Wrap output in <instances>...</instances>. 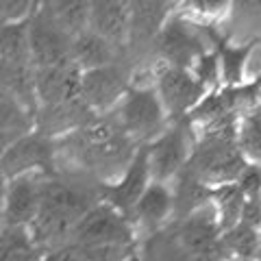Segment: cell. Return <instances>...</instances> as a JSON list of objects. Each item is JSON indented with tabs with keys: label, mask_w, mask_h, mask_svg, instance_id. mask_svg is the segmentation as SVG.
I'll return each mask as SVG.
<instances>
[{
	"label": "cell",
	"mask_w": 261,
	"mask_h": 261,
	"mask_svg": "<svg viewBox=\"0 0 261 261\" xmlns=\"http://www.w3.org/2000/svg\"><path fill=\"white\" fill-rule=\"evenodd\" d=\"M44 174H22L9 178L0 231H27L42 205Z\"/></svg>",
	"instance_id": "ba28073f"
},
{
	"label": "cell",
	"mask_w": 261,
	"mask_h": 261,
	"mask_svg": "<svg viewBox=\"0 0 261 261\" xmlns=\"http://www.w3.org/2000/svg\"><path fill=\"white\" fill-rule=\"evenodd\" d=\"M130 87L124 70L118 63L102 65L96 70L81 72L79 98L92 113H107L116 109V105L122 100Z\"/></svg>",
	"instance_id": "52a82bcc"
},
{
	"label": "cell",
	"mask_w": 261,
	"mask_h": 261,
	"mask_svg": "<svg viewBox=\"0 0 261 261\" xmlns=\"http://www.w3.org/2000/svg\"><path fill=\"white\" fill-rule=\"evenodd\" d=\"M33 83H35V100L37 109L42 107H61L81 100V70L72 61H63L50 68L33 70Z\"/></svg>",
	"instance_id": "8fae6325"
},
{
	"label": "cell",
	"mask_w": 261,
	"mask_h": 261,
	"mask_svg": "<svg viewBox=\"0 0 261 261\" xmlns=\"http://www.w3.org/2000/svg\"><path fill=\"white\" fill-rule=\"evenodd\" d=\"M172 214H174V192L166 183L150 181L144 194L140 196V200L135 202L130 218H135V222L140 226L154 231V228L166 224Z\"/></svg>",
	"instance_id": "9a60e30c"
},
{
	"label": "cell",
	"mask_w": 261,
	"mask_h": 261,
	"mask_svg": "<svg viewBox=\"0 0 261 261\" xmlns=\"http://www.w3.org/2000/svg\"><path fill=\"white\" fill-rule=\"evenodd\" d=\"M39 250L27 231H0V261H37Z\"/></svg>",
	"instance_id": "603a6c76"
},
{
	"label": "cell",
	"mask_w": 261,
	"mask_h": 261,
	"mask_svg": "<svg viewBox=\"0 0 261 261\" xmlns=\"http://www.w3.org/2000/svg\"><path fill=\"white\" fill-rule=\"evenodd\" d=\"M7 176L0 172V222H3V211H5V198H7Z\"/></svg>",
	"instance_id": "83f0119b"
},
{
	"label": "cell",
	"mask_w": 261,
	"mask_h": 261,
	"mask_svg": "<svg viewBox=\"0 0 261 261\" xmlns=\"http://www.w3.org/2000/svg\"><path fill=\"white\" fill-rule=\"evenodd\" d=\"M159 50L166 57V65H176V68H187L198 59L200 55H205L202 50L200 37L192 31L190 24H183L181 20H168L163 22V27L159 29Z\"/></svg>",
	"instance_id": "7c38bea8"
},
{
	"label": "cell",
	"mask_w": 261,
	"mask_h": 261,
	"mask_svg": "<svg viewBox=\"0 0 261 261\" xmlns=\"http://www.w3.org/2000/svg\"><path fill=\"white\" fill-rule=\"evenodd\" d=\"M113 122L128 140H154L166 130L168 116L152 85H130L116 105Z\"/></svg>",
	"instance_id": "7a4b0ae2"
},
{
	"label": "cell",
	"mask_w": 261,
	"mask_h": 261,
	"mask_svg": "<svg viewBox=\"0 0 261 261\" xmlns=\"http://www.w3.org/2000/svg\"><path fill=\"white\" fill-rule=\"evenodd\" d=\"M55 166L53 140L37 130L22 135L0 152V172L9 178L22 174H44L50 176Z\"/></svg>",
	"instance_id": "5b68a950"
},
{
	"label": "cell",
	"mask_w": 261,
	"mask_h": 261,
	"mask_svg": "<svg viewBox=\"0 0 261 261\" xmlns=\"http://www.w3.org/2000/svg\"><path fill=\"white\" fill-rule=\"evenodd\" d=\"M190 7H194V9H190L196 18H218L220 13H222L224 5L220 3H192Z\"/></svg>",
	"instance_id": "484cf974"
},
{
	"label": "cell",
	"mask_w": 261,
	"mask_h": 261,
	"mask_svg": "<svg viewBox=\"0 0 261 261\" xmlns=\"http://www.w3.org/2000/svg\"><path fill=\"white\" fill-rule=\"evenodd\" d=\"M218 248L226 250L228 259H259V228L246 222H238L220 235Z\"/></svg>",
	"instance_id": "44dd1931"
},
{
	"label": "cell",
	"mask_w": 261,
	"mask_h": 261,
	"mask_svg": "<svg viewBox=\"0 0 261 261\" xmlns=\"http://www.w3.org/2000/svg\"><path fill=\"white\" fill-rule=\"evenodd\" d=\"M116 53L118 48H113L109 42H105L102 37H98L92 31H83L76 37H72L70 59L81 72L116 63Z\"/></svg>",
	"instance_id": "e0dca14e"
},
{
	"label": "cell",
	"mask_w": 261,
	"mask_h": 261,
	"mask_svg": "<svg viewBox=\"0 0 261 261\" xmlns=\"http://www.w3.org/2000/svg\"><path fill=\"white\" fill-rule=\"evenodd\" d=\"M133 240V224L107 202H96L76 222L70 244L94 250H122Z\"/></svg>",
	"instance_id": "3957f363"
},
{
	"label": "cell",
	"mask_w": 261,
	"mask_h": 261,
	"mask_svg": "<svg viewBox=\"0 0 261 261\" xmlns=\"http://www.w3.org/2000/svg\"><path fill=\"white\" fill-rule=\"evenodd\" d=\"M220 235L222 231H220L214 205L205 202L185 216L181 231H178V250H185V255L216 250Z\"/></svg>",
	"instance_id": "4fadbf2b"
},
{
	"label": "cell",
	"mask_w": 261,
	"mask_h": 261,
	"mask_svg": "<svg viewBox=\"0 0 261 261\" xmlns=\"http://www.w3.org/2000/svg\"><path fill=\"white\" fill-rule=\"evenodd\" d=\"M192 148V133L187 124H183V120L172 126H166L163 133H159L144 146L150 181L168 185L172 178H176L185 170Z\"/></svg>",
	"instance_id": "277c9868"
},
{
	"label": "cell",
	"mask_w": 261,
	"mask_h": 261,
	"mask_svg": "<svg viewBox=\"0 0 261 261\" xmlns=\"http://www.w3.org/2000/svg\"><path fill=\"white\" fill-rule=\"evenodd\" d=\"M150 183L148 174V163H146V150L144 146L137 148L133 159L128 161V166L124 168V172L120 174L116 183H105L100 187V202H107L109 207H113L124 218L130 220L135 202L140 200V196Z\"/></svg>",
	"instance_id": "30bf717a"
},
{
	"label": "cell",
	"mask_w": 261,
	"mask_h": 261,
	"mask_svg": "<svg viewBox=\"0 0 261 261\" xmlns=\"http://www.w3.org/2000/svg\"><path fill=\"white\" fill-rule=\"evenodd\" d=\"M128 3H89L87 31L96 33L113 48H120L128 42Z\"/></svg>",
	"instance_id": "5bb4252c"
},
{
	"label": "cell",
	"mask_w": 261,
	"mask_h": 261,
	"mask_svg": "<svg viewBox=\"0 0 261 261\" xmlns=\"http://www.w3.org/2000/svg\"><path fill=\"white\" fill-rule=\"evenodd\" d=\"M70 46L72 37L65 35L61 29H57L42 13V9H35V13L29 18V61L33 70L72 61Z\"/></svg>",
	"instance_id": "9c48e42d"
},
{
	"label": "cell",
	"mask_w": 261,
	"mask_h": 261,
	"mask_svg": "<svg viewBox=\"0 0 261 261\" xmlns=\"http://www.w3.org/2000/svg\"><path fill=\"white\" fill-rule=\"evenodd\" d=\"M257 48V42H246V44H222L216 50L218 59V76L222 79L226 87H238L248 83L246 81V70L250 63V55Z\"/></svg>",
	"instance_id": "ac0fdd59"
},
{
	"label": "cell",
	"mask_w": 261,
	"mask_h": 261,
	"mask_svg": "<svg viewBox=\"0 0 261 261\" xmlns=\"http://www.w3.org/2000/svg\"><path fill=\"white\" fill-rule=\"evenodd\" d=\"M39 9L68 37H76L79 33L87 31L89 3H46L39 5Z\"/></svg>",
	"instance_id": "d6986e66"
},
{
	"label": "cell",
	"mask_w": 261,
	"mask_h": 261,
	"mask_svg": "<svg viewBox=\"0 0 261 261\" xmlns=\"http://www.w3.org/2000/svg\"><path fill=\"white\" fill-rule=\"evenodd\" d=\"M235 148L246 163H259L261 148V116L259 109L244 113L235 126Z\"/></svg>",
	"instance_id": "7402d4cb"
},
{
	"label": "cell",
	"mask_w": 261,
	"mask_h": 261,
	"mask_svg": "<svg viewBox=\"0 0 261 261\" xmlns=\"http://www.w3.org/2000/svg\"><path fill=\"white\" fill-rule=\"evenodd\" d=\"M96 205V196L83 185L44 176L42 205L27 233L31 244L39 248H61L70 244L72 231L81 218Z\"/></svg>",
	"instance_id": "6da1fadb"
},
{
	"label": "cell",
	"mask_w": 261,
	"mask_h": 261,
	"mask_svg": "<svg viewBox=\"0 0 261 261\" xmlns=\"http://www.w3.org/2000/svg\"><path fill=\"white\" fill-rule=\"evenodd\" d=\"M111 252L118 250H94L74 246V244H65L61 248L48 250L46 255H39L37 261H107L111 259Z\"/></svg>",
	"instance_id": "cb8c5ba5"
},
{
	"label": "cell",
	"mask_w": 261,
	"mask_h": 261,
	"mask_svg": "<svg viewBox=\"0 0 261 261\" xmlns=\"http://www.w3.org/2000/svg\"><path fill=\"white\" fill-rule=\"evenodd\" d=\"M31 130H35V113L0 83V152Z\"/></svg>",
	"instance_id": "2e32d148"
},
{
	"label": "cell",
	"mask_w": 261,
	"mask_h": 261,
	"mask_svg": "<svg viewBox=\"0 0 261 261\" xmlns=\"http://www.w3.org/2000/svg\"><path fill=\"white\" fill-rule=\"evenodd\" d=\"M152 87L168 118H181L190 113L209 94L190 70L176 65H163Z\"/></svg>",
	"instance_id": "8992f818"
},
{
	"label": "cell",
	"mask_w": 261,
	"mask_h": 261,
	"mask_svg": "<svg viewBox=\"0 0 261 261\" xmlns=\"http://www.w3.org/2000/svg\"><path fill=\"white\" fill-rule=\"evenodd\" d=\"M35 3H15V0H0V27L5 24L24 22L35 13Z\"/></svg>",
	"instance_id": "d4e9b609"
},
{
	"label": "cell",
	"mask_w": 261,
	"mask_h": 261,
	"mask_svg": "<svg viewBox=\"0 0 261 261\" xmlns=\"http://www.w3.org/2000/svg\"><path fill=\"white\" fill-rule=\"evenodd\" d=\"M183 261H224L222 255H218L216 250H207V252H192V255H183Z\"/></svg>",
	"instance_id": "4316f807"
},
{
	"label": "cell",
	"mask_w": 261,
	"mask_h": 261,
	"mask_svg": "<svg viewBox=\"0 0 261 261\" xmlns=\"http://www.w3.org/2000/svg\"><path fill=\"white\" fill-rule=\"evenodd\" d=\"M226 261H259V259H238V257H233V259H226Z\"/></svg>",
	"instance_id": "f1b7e54d"
},
{
	"label": "cell",
	"mask_w": 261,
	"mask_h": 261,
	"mask_svg": "<svg viewBox=\"0 0 261 261\" xmlns=\"http://www.w3.org/2000/svg\"><path fill=\"white\" fill-rule=\"evenodd\" d=\"M0 65H31L29 20L0 27Z\"/></svg>",
	"instance_id": "ffe728a7"
}]
</instances>
